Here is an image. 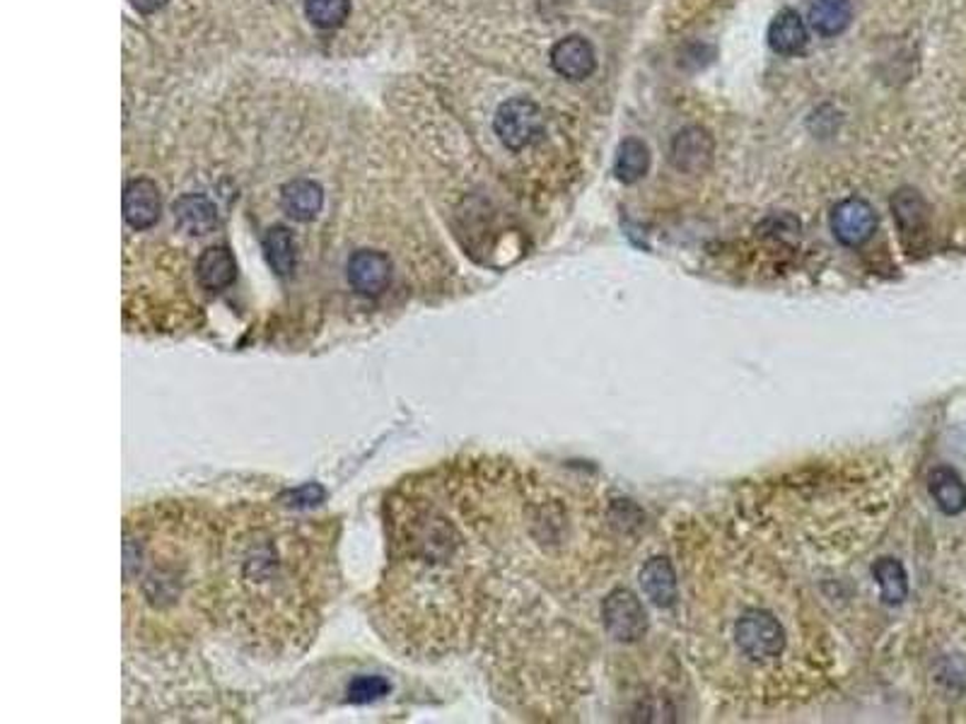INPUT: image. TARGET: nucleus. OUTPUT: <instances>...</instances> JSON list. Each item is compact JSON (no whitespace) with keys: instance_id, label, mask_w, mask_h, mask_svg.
<instances>
[{"instance_id":"f257e3e1","label":"nucleus","mask_w":966,"mask_h":724,"mask_svg":"<svg viewBox=\"0 0 966 724\" xmlns=\"http://www.w3.org/2000/svg\"><path fill=\"white\" fill-rule=\"evenodd\" d=\"M321 521L261 507L220 521L218 611L242 635L280 650L315 633L333 582V541Z\"/></svg>"},{"instance_id":"f03ea898","label":"nucleus","mask_w":966,"mask_h":724,"mask_svg":"<svg viewBox=\"0 0 966 724\" xmlns=\"http://www.w3.org/2000/svg\"><path fill=\"white\" fill-rule=\"evenodd\" d=\"M223 525L204 507L157 503L124 521V616L145 638H189L218 613Z\"/></svg>"},{"instance_id":"7ed1b4c3","label":"nucleus","mask_w":966,"mask_h":724,"mask_svg":"<svg viewBox=\"0 0 966 724\" xmlns=\"http://www.w3.org/2000/svg\"><path fill=\"white\" fill-rule=\"evenodd\" d=\"M493 128L510 151H525L544 131L542 110L527 97H513L499 106Z\"/></svg>"},{"instance_id":"20e7f679","label":"nucleus","mask_w":966,"mask_h":724,"mask_svg":"<svg viewBox=\"0 0 966 724\" xmlns=\"http://www.w3.org/2000/svg\"><path fill=\"white\" fill-rule=\"evenodd\" d=\"M734 638L749 660H773L785 648V633L767 611L744 613L734 628Z\"/></svg>"},{"instance_id":"39448f33","label":"nucleus","mask_w":966,"mask_h":724,"mask_svg":"<svg viewBox=\"0 0 966 724\" xmlns=\"http://www.w3.org/2000/svg\"><path fill=\"white\" fill-rule=\"evenodd\" d=\"M602 619L616 642H638L648 630V616L640 599L630 589H614L604 599Z\"/></svg>"},{"instance_id":"423d86ee","label":"nucleus","mask_w":966,"mask_h":724,"mask_svg":"<svg viewBox=\"0 0 966 724\" xmlns=\"http://www.w3.org/2000/svg\"><path fill=\"white\" fill-rule=\"evenodd\" d=\"M877 230V213L865 198H845L831 210V232L843 247H863Z\"/></svg>"},{"instance_id":"0eeeda50","label":"nucleus","mask_w":966,"mask_h":724,"mask_svg":"<svg viewBox=\"0 0 966 724\" xmlns=\"http://www.w3.org/2000/svg\"><path fill=\"white\" fill-rule=\"evenodd\" d=\"M346 278L358 294L378 298V294L389 288V280H392V259L378 249H358L348 259Z\"/></svg>"},{"instance_id":"6e6552de","label":"nucleus","mask_w":966,"mask_h":724,"mask_svg":"<svg viewBox=\"0 0 966 724\" xmlns=\"http://www.w3.org/2000/svg\"><path fill=\"white\" fill-rule=\"evenodd\" d=\"M160 213H163V196L153 179L138 177L124 186V220L131 230H151L160 220Z\"/></svg>"},{"instance_id":"1a4fd4ad","label":"nucleus","mask_w":966,"mask_h":724,"mask_svg":"<svg viewBox=\"0 0 966 724\" xmlns=\"http://www.w3.org/2000/svg\"><path fill=\"white\" fill-rule=\"evenodd\" d=\"M892 213L906 247L916 249L928 237L931 227V208L925 204V198L914 189L896 192L892 198Z\"/></svg>"},{"instance_id":"9d476101","label":"nucleus","mask_w":966,"mask_h":724,"mask_svg":"<svg viewBox=\"0 0 966 724\" xmlns=\"http://www.w3.org/2000/svg\"><path fill=\"white\" fill-rule=\"evenodd\" d=\"M552 69L561 77L573 80V83H580V80L595 73L597 53H595L593 44H589L587 39L580 34L563 37L552 49Z\"/></svg>"},{"instance_id":"9b49d317","label":"nucleus","mask_w":966,"mask_h":724,"mask_svg":"<svg viewBox=\"0 0 966 724\" xmlns=\"http://www.w3.org/2000/svg\"><path fill=\"white\" fill-rule=\"evenodd\" d=\"M172 216L184 232L196 237L216 232L220 225L216 204L204 194H182L179 198H174Z\"/></svg>"},{"instance_id":"f8f14e48","label":"nucleus","mask_w":966,"mask_h":724,"mask_svg":"<svg viewBox=\"0 0 966 724\" xmlns=\"http://www.w3.org/2000/svg\"><path fill=\"white\" fill-rule=\"evenodd\" d=\"M194 273L198 286L208 292H223L235 283L237 261L225 245H213L198 254Z\"/></svg>"},{"instance_id":"ddd939ff","label":"nucleus","mask_w":966,"mask_h":724,"mask_svg":"<svg viewBox=\"0 0 966 724\" xmlns=\"http://www.w3.org/2000/svg\"><path fill=\"white\" fill-rule=\"evenodd\" d=\"M713 159V138L701 126L679 131L672 141V165L679 172L699 174Z\"/></svg>"},{"instance_id":"4468645a","label":"nucleus","mask_w":966,"mask_h":724,"mask_svg":"<svg viewBox=\"0 0 966 724\" xmlns=\"http://www.w3.org/2000/svg\"><path fill=\"white\" fill-rule=\"evenodd\" d=\"M810 44V30L800 12L793 8H785L778 12L769 27V46L778 53V56H802L804 49Z\"/></svg>"},{"instance_id":"2eb2a0df","label":"nucleus","mask_w":966,"mask_h":724,"mask_svg":"<svg viewBox=\"0 0 966 724\" xmlns=\"http://www.w3.org/2000/svg\"><path fill=\"white\" fill-rule=\"evenodd\" d=\"M325 206V192L312 179H292L280 189V208L290 220L310 223Z\"/></svg>"},{"instance_id":"dca6fc26","label":"nucleus","mask_w":966,"mask_h":724,"mask_svg":"<svg viewBox=\"0 0 966 724\" xmlns=\"http://www.w3.org/2000/svg\"><path fill=\"white\" fill-rule=\"evenodd\" d=\"M640 587L655 607L669 609L677 601V575L667 558H650L640 570Z\"/></svg>"},{"instance_id":"f3484780","label":"nucleus","mask_w":966,"mask_h":724,"mask_svg":"<svg viewBox=\"0 0 966 724\" xmlns=\"http://www.w3.org/2000/svg\"><path fill=\"white\" fill-rule=\"evenodd\" d=\"M928 490L941 513L955 517L966 509V483L949 466H937L928 476Z\"/></svg>"},{"instance_id":"a211bd4d","label":"nucleus","mask_w":966,"mask_h":724,"mask_svg":"<svg viewBox=\"0 0 966 724\" xmlns=\"http://www.w3.org/2000/svg\"><path fill=\"white\" fill-rule=\"evenodd\" d=\"M264 254L276 276L280 278L292 276L295 266H298V241H295L290 227L286 225L268 227L264 235Z\"/></svg>"},{"instance_id":"6ab92c4d","label":"nucleus","mask_w":966,"mask_h":724,"mask_svg":"<svg viewBox=\"0 0 966 724\" xmlns=\"http://www.w3.org/2000/svg\"><path fill=\"white\" fill-rule=\"evenodd\" d=\"M810 27L822 37H839L853 20L851 0H814L810 6Z\"/></svg>"},{"instance_id":"aec40b11","label":"nucleus","mask_w":966,"mask_h":724,"mask_svg":"<svg viewBox=\"0 0 966 724\" xmlns=\"http://www.w3.org/2000/svg\"><path fill=\"white\" fill-rule=\"evenodd\" d=\"M650 167V151L648 145L640 138H624L616 153L614 174L621 184H636L638 179L646 177Z\"/></svg>"},{"instance_id":"412c9836","label":"nucleus","mask_w":966,"mask_h":724,"mask_svg":"<svg viewBox=\"0 0 966 724\" xmlns=\"http://www.w3.org/2000/svg\"><path fill=\"white\" fill-rule=\"evenodd\" d=\"M872 578L877 580L882 589V601L887 607H898L908 597V578L902 562L896 558H880L872 566Z\"/></svg>"},{"instance_id":"4be33fe9","label":"nucleus","mask_w":966,"mask_h":724,"mask_svg":"<svg viewBox=\"0 0 966 724\" xmlns=\"http://www.w3.org/2000/svg\"><path fill=\"white\" fill-rule=\"evenodd\" d=\"M305 15L319 30H339L351 15V0H305Z\"/></svg>"},{"instance_id":"5701e85b","label":"nucleus","mask_w":966,"mask_h":724,"mask_svg":"<svg viewBox=\"0 0 966 724\" xmlns=\"http://www.w3.org/2000/svg\"><path fill=\"white\" fill-rule=\"evenodd\" d=\"M389 689L392 686H389V681L382 676H356L351 683H348L346 695L351 703L362 705V703H372L378 699H384Z\"/></svg>"},{"instance_id":"b1692460","label":"nucleus","mask_w":966,"mask_h":724,"mask_svg":"<svg viewBox=\"0 0 966 724\" xmlns=\"http://www.w3.org/2000/svg\"><path fill=\"white\" fill-rule=\"evenodd\" d=\"M321 498H325V488H319V486H315V483H310V486H302V488H298V490L288 493V500H292V503H288V505H292V507H305V505H315V503H319Z\"/></svg>"},{"instance_id":"393cba45","label":"nucleus","mask_w":966,"mask_h":724,"mask_svg":"<svg viewBox=\"0 0 966 724\" xmlns=\"http://www.w3.org/2000/svg\"><path fill=\"white\" fill-rule=\"evenodd\" d=\"M167 3L169 0H131V6L143 12V15H153V12L163 10Z\"/></svg>"}]
</instances>
